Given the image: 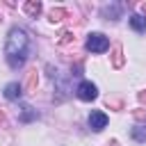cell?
Segmentation results:
<instances>
[{
    "mask_svg": "<svg viewBox=\"0 0 146 146\" xmlns=\"http://www.w3.org/2000/svg\"><path fill=\"white\" fill-rule=\"evenodd\" d=\"M75 94H78V98H80V100H87V103H89V100H94V98L98 96V89H96V84H94V82L84 80V82H80V84H78V91H75Z\"/></svg>",
    "mask_w": 146,
    "mask_h": 146,
    "instance_id": "obj_3",
    "label": "cell"
},
{
    "mask_svg": "<svg viewBox=\"0 0 146 146\" xmlns=\"http://www.w3.org/2000/svg\"><path fill=\"white\" fill-rule=\"evenodd\" d=\"M105 125H107V114H105V112H98V110H96V112L89 114V128H91L94 132H100Z\"/></svg>",
    "mask_w": 146,
    "mask_h": 146,
    "instance_id": "obj_4",
    "label": "cell"
},
{
    "mask_svg": "<svg viewBox=\"0 0 146 146\" xmlns=\"http://www.w3.org/2000/svg\"><path fill=\"white\" fill-rule=\"evenodd\" d=\"M0 21H2V16H0Z\"/></svg>",
    "mask_w": 146,
    "mask_h": 146,
    "instance_id": "obj_18",
    "label": "cell"
},
{
    "mask_svg": "<svg viewBox=\"0 0 146 146\" xmlns=\"http://www.w3.org/2000/svg\"><path fill=\"white\" fill-rule=\"evenodd\" d=\"M107 105H110V107H116V110H121V100H116V98H107Z\"/></svg>",
    "mask_w": 146,
    "mask_h": 146,
    "instance_id": "obj_15",
    "label": "cell"
},
{
    "mask_svg": "<svg viewBox=\"0 0 146 146\" xmlns=\"http://www.w3.org/2000/svg\"><path fill=\"white\" fill-rule=\"evenodd\" d=\"M130 27L137 30V32H146V16L132 14V16H130Z\"/></svg>",
    "mask_w": 146,
    "mask_h": 146,
    "instance_id": "obj_7",
    "label": "cell"
},
{
    "mask_svg": "<svg viewBox=\"0 0 146 146\" xmlns=\"http://www.w3.org/2000/svg\"><path fill=\"white\" fill-rule=\"evenodd\" d=\"M107 48H110V39L103 32H91L87 36V50H91V52H105Z\"/></svg>",
    "mask_w": 146,
    "mask_h": 146,
    "instance_id": "obj_2",
    "label": "cell"
},
{
    "mask_svg": "<svg viewBox=\"0 0 146 146\" xmlns=\"http://www.w3.org/2000/svg\"><path fill=\"white\" fill-rule=\"evenodd\" d=\"M139 100H141V103H146V89H144V91H139Z\"/></svg>",
    "mask_w": 146,
    "mask_h": 146,
    "instance_id": "obj_16",
    "label": "cell"
},
{
    "mask_svg": "<svg viewBox=\"0 0 146 146\" xmlns=\"http://www.w3.org/2000/svg\"><path fill=\"white\" fill-rule=\"evenodd\" d=\"M2 121H5V116H2V112H0V123H2Z\"/></svg>",
    "mask_w": 146,
    "mask_h": 146,
    "instance_id": "obj_17",
    "label": "cell"
},
{
    "mask_svg": "<svg viewBox=\"0 0 146 146\" xmlns=\"http://www.w3.org/2000/svg\"><path fill=\"white\" fill-rule=\"evenodd\" d=\"M130 137H132L135 141H146V128H144V125H137V128H132Z\"/></svg>",
    "mask_w": 146,
    "mask_h": 146,
    "instance_id": "obj_11",
    "label": "cell"
},
{
    "mask_svg": "<svg viewBox=\"0 0 146 146\" xmlns=\"http://www.w3.org/2000/svg\"><path fill=\"white\" fill-rule=\"evenodd\" d=\"M132 116H135L139 123H144V128H146V110H135V112H132Z\"/></svg>",
    "mask_w": 146,
    "mask_h": 146,
    "instance_id": "obj_13",
    "label": "cell"
},
{
    "mask_svg": "<svg viewBox=\"0 0 146 146\" xmlns=\"http://www.w3.org/2000/svg\"><path fill=\"white\" fill-rule=\"evenodd\" d=\"M32 119H36V112H34L30 105H23V107H21V121H23V123H30Z\"/></svg>",
    "mask_w": 146,
    "mask_h": 146,
    "instance_id": "obj_10",
    "label": "cell"
},
{
    "mask_svg": "<svg viewBox=\"0 0 146 146\" xmlns=\"http://www.w3.org/2000/svg\"><path fill=\"white\" fill-rule=\"evenodd\" d=\"M25 87H27V91H34V89H36V71H30V73H27Z\"/></svg>",
    "mask_w": 146,
    "mask_h": 146,
    "instance_id": "obj_12",
    "label": "cell"
},
{
    "mask_svg": "<svg viewBox=\"0 0 146 146\" xmlns=\"http://www.w3.org/2000/svg\"><path fill=\"white\" fill-rule=\"evenodd\" d=\"M23 11H25L27 16L36 18V16L41 14V2H36V0H27V2L23 5Z\"/></svg>",
    "mask_w": 146,
    "mask_h": 146,
    "instance_id": "obj_6",
    "label": "cell"
},
{
    "mask_svg": "<svg viewBox=\"0 0 146 146\" xmlns=\"http://www.w3.org/2000/svg\"><path fill=\"white\" fill-rule=\"evenodd\" d=\"M68 14H66V9H62V7H55V9H50V14H48V18H50V23H59V21H64Z\"/></svg>",
    "mask_w": 146,
    "mask_h": 146,
    "instance_id": "obj_9",
    "label": "cell"
},
{
    "mask_svg": "<svg viewBox=\"0 0 146 146\" xmlns=\"http://www.w3.org/2000/svg\"><path fill=\"white\" fill-rule=\"evenodd\" d=\"M73 39H75V36H73V34H71V32H64V34H62V39H59V43H62V46H64V43H71V41H73Z\"/></svg>",
    "mask_w": 146,
    "mask_h": 146,
    "instance_id": "obj_14",
    "label": "cell"
},
{
    "mask_svg": "<svg viewBox=\"0 0 146 146\" xmlns=\"http://www.w3.org/2000/svg\"><path fill=\"white\" fill-rule=\"evenodd\" d=\"M112 66H114V68H121V66H123V48H121L119 43L112 48Z\"/></svg>",
    "mask_w": 146,
    "mask_h": 146,
    "instance_id": "obj_8",
    "label": "cell"
},
{
    "mask_svg": "<svg viewBox=\"0 0 146 146\" xmlns=\"http://www.w3.org/2000/svg\"><path fill=\"white\" fill-rule=\"evenodd\" d=\"M21 96H23V84L9 82V84L5 87V98H7V100H18Z\"/></svg>",
    "mask_w": 146,
    "mask_h": 146,
    "instance_id": "obj_5",
    "label": "cell"
},
{
    "mask_svg": "<svg viewBox=\"0 0 146 146\" xmlns=\"http://www.w3.org/2000/svg\"><path fill=\"white\" fill-rule=\"evenodd\" d=\"M30 55V36L25 30L21 27H11L9 34H7V43H5V57H7V64L11 68H21L25 64Z\"/></svg>",
    "mask_w": 146,
    "mask_h": 146,
    "instance_id": "obj_1",
    "label": "cell"
}]
</instances>
